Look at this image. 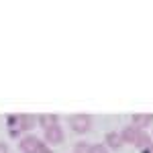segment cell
<instances>
[{"instance_id":"8992f818","label":"cell","mask_w":153,"mask_h":153,"mask_svg":"<svg viewBox=\"0 0 153 153\" xmlns=\"http://www.w3.org/2000/svg\"><path fill=\"white\" fill-rule=\"evenodd\" d=\"M149 123H153V114H135L133 117V127H137V129H141V131Z\"/></svg>"},{"instance_id":"3957f363","label":"cell","mask_w":153,"mask_h":153,"mask_svg":"<svg viewBox=\"0 0 153 153\" xmlns=\"http://www.w3.org/2000/svg\"><path fill=\"white\" fill-rule=\"evenodd\" d=\"M45 141L53 143V145H59V143L63 141V129L59 125H53V127L45 129Z\"/></svg>"},{"instance_id":"4fadbf2b","label":"cell","mask_w":153,"mask_h":153,"mask_svg":"<svg viewBox=\"0 0 153 153\" xmlns=\"http://www.w3.org/2000/svg\"><path fill=\"white\" fill-rule=\"evenodd\" d=\"M151 153H153V145H151Z\"/></svg>"},{"instance_id":"6da1fadb","label":"cell","mask_w":153,"mask_h":153,"mask_svg":"<svg viewBox=\"0 0 153 153\" xmlns=\"http://www.w3.org/2000/svg\"><path fill=\"white\" fill-rule=\"evenodd\" d=\"M21 149L23 153H51L45 143H41L37 137L33 135H29V137H23V141H21Z\"/></svg>"},{"instance_id":"52a82bcc","label":"cell","mask_w":153,"mask_h":153,"mask_svg":"<svg viewBox=\"0 0 153 153\" xmlns=\"http://www.w3.org/2000/svg\"><path fill=\"white\" fill-rule=\"evenodd\" d=\"M106 143H108V147H112V149H120L123 147V137H120V133H106Z\"/></svg>"},{"instance_id":"9c48e42d","label":"cell","mask_w":153,"mask_h":153,"mask_svg":"<svg viewBox=\"0 0 153 153\" xmlns=\"http://www.w3.org/2000/svg\"><path fill=\"white\" fill-rule=\"evenodd\" d=\"M39 123H41V127L43 129H49V127H53V125H57V114H41V117L37 118Z\"/></svg>"},{"instance_id":"8fae6325","label":"cell","mask_w":153,"mask_h":153,"mask_svg":"<svg viewBox=\"0 0 153 153\" xmlns=\"http://www.w3.org/2000/svg\"><path fill=\"white\" fill-rule=\"evenodd\" d=\"M90 153H108V149H106L104 145H92L90 147Z\"/></svg>"},{"instance_id":"7c38bea8","label":"cell","mask_w":153,"mask_h":153,"mask_svg":"<svg viewBox=\"0 0 153 153\" xmlns=\"http://www.w3.org/2000/svg\"><path fill=\"white\" fill-rule=\"evenodd\" d=\"M0 153H8V147L4 143H0Z\"/></svg>"},{"instance_id":"277c9868","label":"cell","mask_w":153,"mask_h":153,"mask_svg":"<svg viewBox=\"0 0 153 153\" xmlns=\"http://www.w3.org/2000/svg\"><path fill=\"white\" fill-rule=\"evenodd\" d=\"M133 145L139 147V149H149V147H151V137H149L145 131H139V135H137V139H135Z\"/></svg>"},{"instance_id":"7a4b0ae2","label":"cell","mask_w":153,"mask_h":153,"mask_svg":"<svg viewBox=\"0 0 153 153\" xmlns=\"http://www.w3.org/2000/svg\"><path fill=\"white\" fill-rule=\"evenodd\" d=\"M70 127L76 133H88L92 127V118L88 114H74V117H70Z\"/></svg>"},{"instance_id":"ba28073f","label":"cell","mask_w":153,"mask_h":153,"mask_svg":"<svg viewBox=\"0 0 153 153\" xmlns=\"http://www.w3.org/2000/svg\"><path fill=\"white\" fill-rule=\"evenodd\" d=\"M35 123H37V118L33 117V114H21V117H19V125H21L23 131H31L35 127Z\"/></svg>"},{"instance_id":"5b68a950","label":"cell","mask_w":153,"mask_h":153,"mask_svg":"<svg viewBox=\"0 0 153 153\" xmlns=\"http://www.w3.org/2000/svg\"><path fill=\"white\" fill-rule=\"evenodd\" d=\"M139 131H141V129H137V127H125V131L120 133L123 143H135L137 135H139Z\"/></svg>"},{"instance_id":"30bf717a","label":"cell","mask_w":153,"mask_h":153,"mask_svg":"<svg viewBox=\"0 0 153 153\" xmlns=\"http://www.w3.org/2000/svg\"><path fill=\"white\" fill-rule=\"evenodd\" d=\"M74 153H90V145H86V143H78V145L74 147Z\"/></svg>"}]
</instances>
